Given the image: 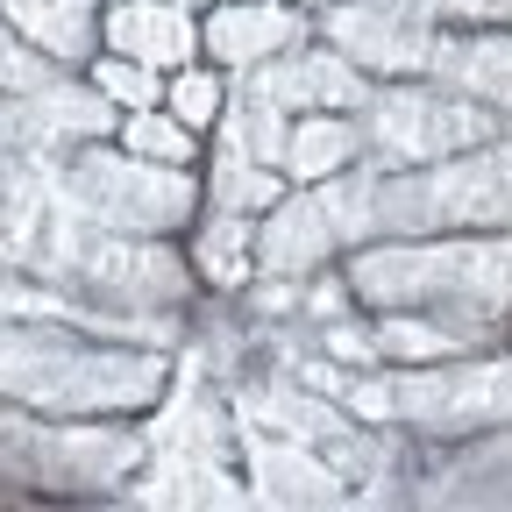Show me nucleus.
I'll return each mask as SVG.
<instances>
[]
</instances>
